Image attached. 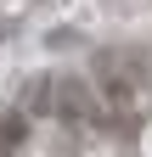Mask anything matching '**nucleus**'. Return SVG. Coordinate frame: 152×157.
I'll use <instances>...</instances> for the list:
<instances>
[{
    "label": "nucleus",
    "instance_id": "obj_1",
    "mask_svg": "<svg viewBox=\"0 0 152 157\" xmlns=\"http://www.w3.org/2000/svg\"><path fill=\"white\" fill-rule=\"evenodd\" d=\"M56 112H62L68 124H96V118H102V112H96V95H90L79 78H68V84L56 90Z\"/></svg>",
    "mask_w": 152,
    "mask_h": 157
},
{
    "label": "nucleus",
    "instance_id": "obj_2",
    "mask_svg": "<svg viewBox=\"0 0 152 157\" xmlns=\"http://www.w3.org/2000/svg\"><path fill=\"white\" fill-rule=\"evenodd\" d=\"M23 135H28V112H6L0 118V157H11L23 146Z\"/></svg>",
    "mask_w": 152,
    "mask_h": 157
},
{
    "label": "nucleus",
    "instance_id": "obj_3",
    "mask_svg": "<svg viewBox=\"0 0 152 157\" xmlns=\"http://www.w3.org/2000/svg\"><path fill=\"white\" fill-rule=\"evenodd\" d=\"M23 107H28V112H51V107H56L51 78H34V84H28V95H23Z\"/></svg>",
    "mask_w": 152,
    "mask_h": 157
}]
</instances>
